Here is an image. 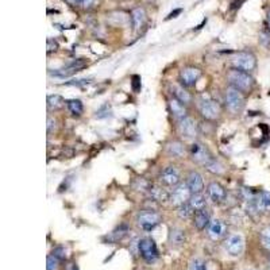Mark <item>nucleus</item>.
Returning a JSON list of instances; mask_svg holds the SVG:
<instances>
[{
    "label": "nucleus",
    "instance_id": "23",
    "mask_svg": "<svg viewBox=\"0 0 270 270\" xmlns=\"http://www.w3.org/2000/svg\"><path fill=\"white\" fill-rule=\"evenodd\" d=\"M169 242L172 246H180L185 242V231L181 230L179 227H175L170 230Z\"/></svg>",
    "mask_w": 270,
    "mask_h": 270
},
{
    "label": "nucleus",
    "instance_id": "10",
    "mask_svg": "<svg viewBox=\"0 0 270 270\" xmlns=\"http://www.w3.org/2000/svg\"><path fill=\"white\" fill-rule=\"evenodd\" d=\"M180 180H181L180 170L177 169L176 166L173 165L166 166L165 169L161 172L160 181L165 186H172V188H175L176 185L180 184Z\"/></svg>",
    "mask_w": 270,
    "mask_h": 270
},
{
    "label": "nucleus",
    "instance_id": "36",
    "mask_svg": "<svg viewBox=\"0 0 270 270\" xmlns=\"http://www.w3.org/2000/svg\"><path fill=\"white\" fill-rule=\"evenodd\" d=\"M90 79H80V80H72V81H68V83H65L66 85H85V84H90Z\"/></svg>",
    "mask_w": 270,
    "mask_h": 270
},
{
    "label": "nucleus",
    "instance_id": "30",
    "mask_svg": "<svg viewBox=\"0 0 270 270\" xmlns=\"http://www.w3.org/2000/svg\"><path fill=\"white\" fill-rule=\"evenodd\" d=\"M61 265V260L60 258H57L54 254L47 255V270H58L60 269Z\"/></svg>",
    "mask_w": 270,
    "mask_h": 270
},
{
    "label": "nucleus",
    "instance_id": "38",
    "mask_svg": "<svg viewBox=\"0 0 270 270\" xmlns=\"http://www.w3.org/2000/svg\"><path fill=\"white\" fill-rule=\"evenodd\" d=\"M58 49V44L54 40H47V53L55 51Z\"/></svg>",
    "mask_w": 270,
    "mask_h": 270
},
{
    "label": "nucleus",
    "instance_id": "16",
    "mask_svg": "<svg viewBox=\"0 0 270 270\" xmlns=\"http://www.w3.org/2000/svg\"><path fill=\"white\" fill-rule=\"evenodd\" d=\"M85 66H87V62L83 60H76L73 61L72 64H69V65L66 66V68H64V69H60V70H55V72H50V75L55 76V77H66V76H70V75H75V73H77V72H80L81 69H84Z\"/></svg>",
    "mask_w": 270,
    "mask_h": 270
},
{
    "label": "nucleus",
    "instance_id": "9",
    "mask_svg": "<svg viewBox=\"0 0 270 270\" xmlns=\"http://www.w3.org/2000/svg\"><path fill=\"white\" fill-rule=\"evenodd\" d=\"M200 114L205 120L214 122V120L219 119L220 115H222V108H220L219 103L207 99V100H203L200 103Z\"/></svg>",
    "mask_w": 270,
    "mask_h": 270
},
{
    "label": "nucleus",
    "instance_id": "22",
    "mask_svg": "<svg viewBox=\"0 0 270 270\" xmlns=\"http://www.w3.org/2000/svg\"><path fill=\"white\" fill-rule=\"evenodd\" d=\"M146 20V12L143 8H135L131 12V23H133V27L134 30H139L140 27L143 26Z\"/></svg>",
    "mask_w": 270,
    "mask_h": 270
},
{
    "label": "nucleus",
    "instance_id": "31",
    "mask_svg": "<svg viewBox=\"0 0 270 270\" xmlns=\"http://www.w3.org/2000/svg\"><path fill=\"white\" fill-rule=\"evenodd\" d=\"M261 245L264 246L266 250L270 251V227L262 230L261 232Z\"/></svg>",
    "mask_w": 270,
    "mask_h": 270
},
{
    "label": "nucleus",
    "instance_id": "21",
    "mask_svg": "<svg viewBox=\"0 0 270 270\" xmlns=\"http://www.w3.org/2000/svg\"><path fill=\"white\" fill-rule=\"evenodd\" d=\"M166 151L172 157L181 158V157H184V154H185V147H184V143L180 142V140H172V142H169L166 145Z\"/></svg>",
    "mask_w": 270,
    "mask_h": 270
},
{
    "label": "nucleus",
    "instance_id": "1",
    "mask_svg": "<svg viewBox=\"0 0 270 270\" xmlns=\"http://www.w3.org/2000/svg\"><path fill=\"white\" fill-rule=\"evenodd\" d=\"M227 81L230 87H234L243 93H250L254 88V79L250 73L239 69H232L227 73Z\"/></svg>",
    "mask_w": 270,
    "mask_h": 270
},
{
    "label": "nucleus",
    "instance_id": "12",
    "mask_svg": "<svg viewBox=\"0 0 270 270\" xmlns=\"http://www.w3.org/2000/svg\"><path fill=\"white\" fill-rule=\"evenodd\" d=\"M207 234L212 240L223 239L227 235V225L220 219L211 220L210 225L207 227Z\"/></svg>",
    "mask_w": 270,
    "mask_h": 270
},
{
    "label": "nucleus",
    "instance_id": "25",
    "mask_svg": "<svg viewBox=\"0 0 270 270\" xmlns=\"http://www.w3.org/2000/svg\"><path fill=\"white\" fill-rule=\"evenodd\" d=\"M66 104V101L64 100V97L60 95H49L47 96V108L50 111L61 110L64 105Z\"/></svg>",
    "mask_w": 270,
    "mask_h": 270
},
{
    "label": "nucleus",
    "instance_id": "13",
    "mask_svg": "<svg viewBox=\"0 0 270 270\" xmlns=\"http://www.w3.org/2000/svg\"><path fill=\"white\" fill-rule=\"evenodd\" d=\"M179 131H180V134L184 138H186V139H193L199 134L197 125L195 123V120L189 118V116L179 120Z\"/></svg>",
    "mask_w": 270,
    "mask_h": 270
},
{
    "label": "nucleus",
    "instance_id": "11",
    "mask_svg": "<svg viewBox=\"0 0 270 270\" xmlns=\"http://www.w3.org/2000/svg\"><path fill=\"white\" fill-rule=\"evenodd\" d=\"M225 247L227 253L230 255H234V257H238L243 253V249H245V240H243V236L239 235V234H232L227 238L225 243Z\"/></svg>",
    "mask_w": 270,
    "mask_h": 270
},
{
    "label": "nucleus",
    "instance_id": "29",
    "mask_svg": "<svg viewBox=\"0 0 270 270\" xmlns=\"http://www.w3.org/2000/svg\"><path fill=\"white\" fill-rule=\"evenodd\" d=\"M150 196L153 200L157 201H165L169 200V196L166 193L165 190L162 189V188H154V186H151L150 188Z\"/></svg>",
    "mask_w": 270,
    "mask_h": 270
},
{
    "label": "nucleus",
    "instance_id": "26",
    "mask_svg": "<svg viewBox=\"0 0 270 270\" xmlns=\"http://www.w3.org/2000/svg\"><path fill=\"white\" fill-rule=\"evenodd\" d=\"M189 205L193 208V211H199V210H203V208H205V196L203 195V192L201 193H192V196H190L189 199Z\"/></svg>",
    "mask_w": 270,
    "mask_h": 270
},
{
    "label": "nucleus",
    "instance_id": "28",
    "mask_svg": "<svg viewBox=\"0 0 270 270\" xmlns=\"http://www.w3.org/2000/svg\"><path fill=\"white\" fill-rule=\"evenodd\" d=\"M195 214V211H193V208L190 207L189 203H186V204H182L180 205V207H177V216L180 218V219L182 220H186L189 219L190 216Z\"/></svg>",
    "mask_w": 270,
    "mask_h": 270
},
{
    "label": "nucleus",
    "instance_id": "24",
    "mask_svg": "<svg viewBox=\"0 0 270 270\" xmlns=\"http://www.w3.org/2000/svg\"><path fill=\"white\" fill-rule=\"evenodd\" d=\"M127 232H129V227L126 225H120L119 227H116L115 230L111 232L110 235L107 236V240L108 242H119L127 235Z\"/></svg>",
    "mask_w": 270,
    "mask_h": 270
},
{
    "label": "nucleus",
    "instance_id": "20",
    "mask_svg": "<svg viewBox=\"0 0 270 270\" xmlns=\"http://www.w3.org/2000/svg\"><path fill=\"white\" fill-rule=\"evenodd\" d=\"M254 203L260 212H270V192H261L260 195L254 197Z\"/></svg>",
    "mask_w": 270,
    "mask_h": 270
},
{
    "label": "nucleus",
    "instance_id": "39",
    "mask_svg": "<svg viewBox=\"0 0 270 270\" xmlns=\"http://www.w3.org/2000/svg\"><path fill=\"white\" fill-rule=\"evenodd\" d=\"M53 129H55V120L51 116H49L47 118V133H51Z\"/></svg>",
    "mask_w": 270,
    "mask_h": 270
},
{
    "label": "nucleus",
    "instance_id": "15",
    "mask_svg": "<svg viewBox=\"0 0 270 270\" xmlns=\"http://www.w3.org/2000/svg\"><path fill=\"white\" fill-rule=\"evenodd\" d=\"M207 192H208V196H210L211 200L214 201L215 204L223 203L225 200V196H227L225 186L219 184V182H216V181L211 182L208 188H207Z\"/></svg>",
    "mask_w": 270,
    "mask_h": 270
},
{
    "label": "nucleus",
    "instance_id": "35",
    "mask_svg": "<svg viewBox=\"0 0 270 270\" xmlns=\"http://www.w3.org/2000/svg\"><path fill=\"white\" fill-rule=\"evenodd\" d=\"M53 254H54L57 258H60L61 261L65 260L66 258V251L62 246H60V247H55L54 250H53Z\"/></svg>",
    "mask_w": 270,
    "mask_h": 270
},
{
    "label": "nucleus",
    "instance_id": "41",
    "mask_svg": "<svg viewBox=\"0 0 270 270\" xmlns=\"http://www.w3.org/2000/svg\"><path fill=\"white\" fill-rule=\"evenodd\" d=\"M66 3L72 7H76V5H80L81 4V0H65Z\"/></svg>",
    "mask_w": 270,
    "mask_h": 270
},
{
    "label": "nucleus",
    "instance_id": "17",
    "mask_svg": "<svg viewBox=\"0 0 270 270\" xmlns=\"http://www.w3.org/2000/svg\"><path fill=\"white\" fill-rule=\"evenodd\" d=\"M211 222V216L210 212L203 208V210L195 211V214H193V225L197 230H204L208 227Z\"/></svg>",
    "mask_w": 270,
    "mask_h": 270
},
{
    "label": "nucleus",
    "instance_id": "14",
    "mask_svg": "<svg viewBox=\"0 0 270 270\" xmlns=\"http://www.w3.org/2000/svg\"><path fill=\"white\" fill-rule=\"evenodd\" d=\"M186 184L189 186V189L192 193H201L204 190V181H203V176L196 172V170H192L189 172V175L186 177Z\"/></svg>",
    "mask_w": 270,
    "mask_h": 270
},
{
    "label": "nucleus",
    "instance_id": "32",
    "mask_svg": "<svg viewBox=\"0 0 270 270\" xmlns=\"http://www.w3.org/2000/svg\"><path fill=\"white\" fill-rule=\"evenodd\" d=\"M190 270H208L207 269V264H205L204 261L200 260V258H195V260H192L189 265Z\"/></svg>",
    "mask_w": 270,
    "mask_h": 270
},
{
    "label": "nucleus",
    "instance_id": "6",
    "mask_svg": "<svg viewBox=\"0 0 270 270\" xmlns=\"http://www.w3.org/2000/svg\"><path fill=\"white\" fill-rule=\"evenodd\" d=\"M189 155L190 158L195 161V162L205 166L208 165L211 161L214 160L212 155H211L210 150H208L203 143H200V142H193V143L189 146Z\"/></svg>",
    "mask_w": 270,
    "mask_h": 270
},
{
    "label": "nucleus",
    "instance_id": "34",
    "mask_svg": "<svg viewBox=\"0 0 270 270\" xmlns=\"http://www.w3.org/2000/svg\"><path fill=\"white\" fill-rule=\"evenodd\" d=\"M108 108H110V107H108V104L103 105L100 110L96 112V118H99V119H101V118H107V116L110 115L108 112H111V111L108 110Z\"/></svg>",
    "mask_w": 270,
    "mask_h": 270
},
{
    "label": "nucleus",
    "instance_id": "40",
    "mask_svg": "<svg viewBox=\"0 0 270 270\" xmlns=\"http://www.w3.org/2000/svg\"><path fill=\"white\" fill-rule=\"evenodd\" d=\"M95 3V0H81V7H84V8H88L90 5Z\"/></svg>",
    "mask_w": 270,
    "mask_h": 270
},
{
    "label": "nucleus",
    "instance_id": "37",
    "mask_svg": "<svg viewBox=\"0 0 270 270\" xmlns=\"http://www.w3.org/2000/svg\"><path fill=\"white\" fill-rule=\"evenodd\" d=\"M261 42L265 46L270 45V31H264V33H261Z\"/></svg>",
    "mask_w": 270,
    "mask_h": 270
},
{
    "label": "nucleus",
    "instance_id": "4",
    "mask_svg": "<svg viewBox=\"0 0 270 270\" xmlns=\"http://www.w3.org/2000/svg\"><path fill=\"white\" fill-rule=\"evenodd\" d=\"M162 222V218L158 212L151 210H145L138 214L136 216V225L140 230L150 232L151 230H154L157 225Z\"/></svg>",
    "mask_w": 270,
    "mask_h": 270
},
{
    "label": "nucleus",
    "instance_id": "7",
    "mask_svg": "<svg viewBox=\"0 0 270 270\" xmlns=\"http://www.w3.org/2000/svg\"><path fill=\"white\" fill-rule=\"evenodd\" d=\"M138 250H139L140 257L146 262H154L158 258V249L155 242L151 238H143L138 242Z\"/></svg>",
    "mask_w": 270,
    "mask_h": 270
},
{
    "label": "nucleus",
    "instance_id": "3",
    "mask_svg": "<svg viewBox=\"0 0 270 270\" xmlns=\"http://www.w3.org/2000/svg\"><path fill=\"white\" fill-rule=\"evenodd\" d=\"M231 64L234 66V69L251 73L257 66V58L251 51H236L235 54L231 57Z\"/></svg>",
    "mask_w": 270,
    "mask_h": 270
},
{
    "label": "nucleus",
    "instance_id": "43",
    "mask_svg": "<svg viewBox=\"0 0 270 270\" xmlns=\"http://www.w3.org/2000/svg\"><path fill=\"white\" fill-rule=\"evenodd\" d=\"M66 270H79V268H77L76 264H69V265L66 266Z\"/></svg>",
    "mask_w": 270,
    "mask_h": 270
},
{
    "label": "nucleus",
    "instance_id": "44",
    "mask_svg": "<svg viewBox=\"0 0 270 270\" xmlns=\"http://www.w3.org/2000/svg\"><path fill=\"white\" fill-rule=\"evenodd\" d=\"M266 25H268V29H269L270 31V10L269 12H268V16H266Z\"/></svg>",
    "mask_w": 270,
    "mask_h": 270
},
{
    "label": "nucleus",
    "instance_id": "19",
    "mask_svg": "<svg viewBox=\"0 0 270 270\" xmlns=\"http://www.w3.org/2000/svg\"><path fill=\"white\" fill-rule=\"evenodd\" d=\"M172 95L173 97H176L177 100L181 101L182 104H190L192 103V95L186 90V88H184L182 85H173L172 87Z\"/></svg>",
    "mask_w": 270,
    "mask_h": 270
},
{
    "label": "nucleus",
    "instance_id": "42",
    "mask_svg": "<svg viewBox=\"0 0 270 270\" xmlns=\"http://www.w3.org/2000/svg\"><path fill=\"white\" fill-rule=\"evenodd\" d=\"M181 12H182V10H181V8H179V10L173 11L172 14H169V16H168V19H172V18H176V16L179 15V14H181Z\"/></svg>",
    "mask_w": 270,
    "mask_h": 270
},
{
    "label": "nucleus",
    "instance_id": "8",
    "mask_svg": "<svg viewBox=\"0 0 270 270\" xmlns=\"http://www.w3.org/2000/svg\"><path fill=\"white\" fill-rule=\"evenodd\" d=\"M201 77V70L195 66H186L180 70V75H179V81L180 85H182L184 88H190V87H195V84L199 81Z\"/></svg>",
    "mask_w": 270,
    "mask_h": 270
},
{
    "label": "nucleus",
    "instance_id": "27",
    "mask_svg": "<svg viewBox=\"0 0 270 270\" xmlns=\"http://www.w3.org/2000/svg\"><path fill=\"white\" fill-rule=\"evenodd\" d=\"M66 107L70 111V114L75 116H80L84 112L83 101L79 100V99H69V100H66Z\"/></svg>",
    "mask_w": 270,
    "mask_h": 270
},
{
    "label": "nucleus",
    "instance_id": "18",
    "mask_svg": "<svg viewBox=\"0 0 270 270\" xmlns=\"http://www.w3.org/2000/svg\"><path fill=\"white\" fill-rule=\"evenodd\" d=\"M168 104H169V110L172 112V115L175 116L177 120H181L186 118V108L185 104H182L181 101H179L176 97H172L168 101Z\"/></svg>",
    "mask_w": 270,
    "mask_h": 270
},
{
    "label": "nucleus",
    "instance_id": "5",
    "mask_svg": "<svg viewBox=\"0 0 270 270\" xmlns=\"http://www.w3.org/2000/svg\"><path fill=\"white\" fill-rule=\"evenodd\" d=\"M169 201L175 207H180L182 204H186L189 201L192 192L186 182H180L179 185H176L173 190L169 193Z\"/></svg>",
    "mask_w": 270,
    "mask_h": 270
},
{
    "label": "nucleus",
    "instance_id": "2",
    "mask_svg": "<svg viewBox=\"0 0 270 270\" xmlns=\"http://www.w3.org/2000/svg\"><path fill=\"white\" fill-rule=\"evenodd\" d=\"M225 101L227 110L234 115H239L245 108V96L243 92L236 90L234 87H227L225 92Z\"/></svg>",
    "mask_w": 270,
    "mask_h": 270
},
{
    "label": "nucleus",
    "instance_id": "33",
    "mask_svg": "<svg viewBox=\"0 0 270 270\" xmlns=\"http://www.w3.org/2000/svg\"><path fill=\"white\" fill-rule=\"evenodd\" d=\"M207 169L210 170V172H212V173H216V175H219L220 172H222V168H220V165L215 160L211 161L210 164L207 165Z\"/></svg>",
    "mask_w": 270,
    "mask_h": 270
}]
</instances>
